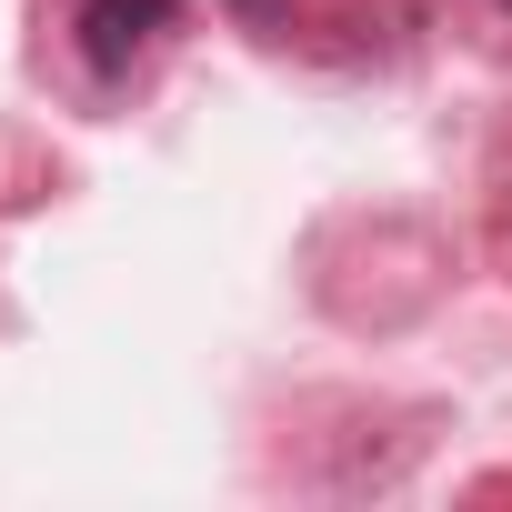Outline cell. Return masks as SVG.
Returning a JSON list of instances; mask_svg holds the SVG:
<instances>
[{"instance_id":"1","label":"cell","mask_w":512,"mask_h":512,"mask_svg":"<svg viewBox=\"0 0 512 512\" xmlns=\"http://www.w3.org/2000/svg\"><path fill=\"white\" fill-rule=\"evenodd\" d=\"M171 11H181V0H81V61H91L101 81H121V71L171 31Z\"/></svg>"},{"instance_id":"2","label":"cell","mask_w":512,"mask_h":512,"mask_svg":"<svg viewBox=\"0 0 512 512\" xmlns=\"http://www.w3.org/2000/svg\"><path fill=\"white\" fill-rule=\"evenodd\" d=\"M241 11H262V0H241Z\"/></svg>"}]
</instances>
